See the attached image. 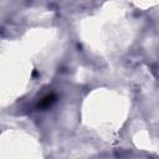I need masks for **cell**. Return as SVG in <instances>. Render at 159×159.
Segmentation results:
<instances>
[{
  "label": "cell",
  "mask_w": 159,
  "mask_h": 159,
  "mask_svg": "<svg viewBox=\"0 0 159 159\" xmlns=\"http://www.w3.org/2000/svg\"><path fill=\"white\" fill-rule=\"evenodd\" d=\"M55 99H56V96L55 94H48V96H46V97H43L41 99V102L39 103V106L41 108H47V107H50L55 102Z\"/></svg>",
  "instance_id": "6da1fadb"
}]
</instances>
